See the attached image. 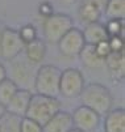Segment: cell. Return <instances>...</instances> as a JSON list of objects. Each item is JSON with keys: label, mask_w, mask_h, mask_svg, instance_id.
<instances>
[{"label": "cell", "mask_w": 125, "mask_h": 132, "mask_svg": "<svg viewBox=\"0 0 125 132\" xmlns=\"http://www.w3.org/2000/svg\"><path fill=\"white\" fill-rule=\"evenodd\" d=\"M21 119L23 118L13 115L11 112H5L0 118V132H20Z\"/></svg>", "instance_id": "cell-19"}, {"label": "cell", "mask_w": 125, "mask_h": 132, "mask_svg": "<svg viewBox=\"0 0 125 132\" xmlns=\"http://www.w3.org/2000/svg\"><path fill=\"white\" fill-rule=\"evenodd\" d=\"M109 37H122L124 38V20H108L104 25Z\"/></svg>", "instance_id": "cell-21"}, {"label": "cell", "mask_w": 125, "mask_h": 132, "mask_svg": "<svg viewBox=\"0 0 125 132\" xmlns=\"http://www.w3.org/2000/svg\"><path fill=\"white\" fill-rule=\"evenodd\" d=\"M57 45H58V48L62 55L67 56V58H77L86 45L84 39H83L82 30L75 26L71 28L59 39V42Z\"/></svg>", "instance_id": "cell-8"}, {"label": "cell", "mask_w": 125, "mask_h": 132, "mask_svg": "<svg viewBox=\"0 0 125 132\" xmlns=\"http://www.w3.org/2000/svg\"><path fill=\"white\" fill-rule=\"evenodd\" d=\"M68 132H82V131H79V129H77V128H73V129H70Z\"/></svg>", "instance_id": "cell-31"}, {"label": "cell", "mask_w": 125, "mask_h": 132, "mask_svg": "<svg viewBox=\"0 0 125 132\" xmlns=\"http://www.w3.org/2000/svg\"><path fill=\"white\" fill-rule=\"evenodd\" d=\"M8 77V73H7V67L3 64V63H0V82H2L3 80H5Z\"/></svg>", "instance_id": "cell-27"}, {"label": "cell", "mask_w": 125, "mask_h": 132, "mask_svg": "<svg viewBox=\"0 0 125 132\" xmlns=\"http://www.w3.org/2000/svg\"><path fill=\"white\" fill-rule=\"evenodd\" d=\"M73 128L71 114L59 110L45 126H42V132H68Z\"/></svg>", "instance_id": "cell-13"}, {"label": "cell", "mask_w": 125, "mask_h": 132, "mask_svg": "<svg viewBox=\"0 0 125 132\" xmlns=\"http://www.w3.org/2000/svg\"><path fill=\"white\" fill-rule=\"evenodd\" d=\"M104 16L108 20H124L125 18V0H108Z\"/></svg>", "instance_id": "cell-18"}, {"label": "cell", "mask_w": 125, "mask_h": 132, "mask_svg": "<svg viewBox=\"0 0 125 132\" xmlns=\"http://www.w3.org/2000/svg\"><path fill=\"white\" fill-rule=\"evenodd\" d=\"M71 119L74 128L82 132H92L100 124V115L86 106L77 107L71 114Z\"/></svg>", "instance_id": "cell-10"}, {"label": "cell", "mask_w": 125, "mask_h": 132, "mask_svg": "<svg viewBox=\"0 0 125 132\" xmlns=\"http://www.w3.org/2000/svg\"><path fill=\"white\" fill-rule=\"evenodd\" d=\"M24 52H25V58L32 64H41L46 56V43L42 39L37 38L33 42L25 45Z\"/></svg>", "instance_id": "cell-16"}, {"label": "cell", "mask_w": 125, "mask_h": 132, "mask_svg": "<svg viewBox=\"0 0 125 132\" xmlns=\"http://www.w3.org/2000/svg\"><path fill=\"white\" fill-rule=\"evenodd\" d=\"M17 33H19V35H20V38H21L24 45H28V43H30L34 39L38 38L37 37V30H36V28L32 24L23 25L19 30H17Z\"/></svg>", "instance_id": "cell-22"}, {"label": "cell", "mask_w": 125, "mask_h": 132, "mask_svg": "<svg viewBox=\"0 0 125 132\" xmlns=\"http://www.w3.org/2000/svg\"><path fill=\"white\" fill-rule=\"evenodd\" d=\"M7 112V109H5V105H3L2 102H0V118H2L4 114Z\"/></svg>", "instance_id": "cell-29"}, {"label": "cell", "mask_w": 125, "mask_h": 132, "mask_svg": "<svg viewBox=\"0 0 125 132\" xmlns=\"http://www.w3.org/2000/svg\"><path fill=\"white\" fill-rule=\"evenodd\" d=\"M11 63V69H12V81L17 85L19 89H26V90H33L34 86V77H36V72L34 65L32 64L26 58L25 60H17L15 58Z\"/></svg>", "instance_id": "cell-5"}, {"label": "cell", "mask_w": 125, "mask_h": 132, "mask_svg": "<svg viewBox=\"0 0 125 132\" xmlns=\"http://www.w3.org/2000/svg\"><path fill=\"white\" fill-rule=\"evenodd\" d=\"M71 28H74V21L68 14L53 13L51 16L44 18L42 31L45 41L49 43H58L59 39Z\"/></svg>", "instance_id": "cell-4"}, {"label": "cell", "mask_w": 125, "mask_h": 132, "mask_svg": "<svg viewBox=\"0 0 125 132\" xmlns=\"http://www.w3.org/2000/svg\"><path fill=\"white\" fill-rule=\"evenodd\" d=\"M84 77L79 69L77 68H66L61 73L59 81V94L66 98L79 97L84 88Z\"/></svg>", "instance_id": "cell-6"}, {"label": "cell", "mask_w": 125, "mask_h": 132, "mask_svg": "<svg viewBox=\"0 0 125 132\" xmlns=\"http://www.w3.org/2000/svg\"><path fill=\"white\" fill-rule=\"evenodd\" d=\"M17 89H19L17 85L9 77L3 80L0 82V102L3 105H7L9 102V100L13 97V94L17 92Z\"/></svg>", "instance_id": "cell-20"}, {"label": "cell", "mask_w": 125, "mask_h": 132, "mask_svg": "<svg viewBox=\"0 0 125 132\" xmlns=\"http://www.w3.org/2000/svg\"><path fill=\"white\" fill-rule=\"evenodd\" d=\"M83 34V39L86 45H98L99 42L107 41L108 39V34H107L105 26L101 22H94V24H88L84 26L82 30Z\"/></svg>", "instance_id": "cell-15"}, {"label": "cell", "mask_w": 125, "mask_h": 132, "mask_svg": "<svg viewBox=\"0 0 125 132\" xmlns=\"http://www.w3.org/2000/svg\"><path fill=\"white\" fill-rule=\"evenodd\" d=\"M104 65L115 81H122L125 76V55L124 51L111 52L104 60Z\"/></svg>", "instance_id": "cell-12"}, {"label": "cell", "mask_w": 125, "mask_h": 132, "mask_svg": "<svg viewBox=\"0 0 125 132\" xmlns=\"http://www.w3.org/2000/svg\"><path fill=\"white\" fill-rule=\"evenodd\" d=\"M83 65L87 68H91V69H96L104 65V60L100 59L98 54L95 52V47L92 45H84V47L82 48L80 54L78 55Z\"/></svg>", "instance_id": "cell-17"}, {"label": "cell", "mask_w": 125, "mask_h": 132, "mask_svg": "<svg viewBox=\"0 0 125 132\" xmlns=\"http://www.w3.org/2000/svg\"><path fill=\"white\" fill-rule=\"evenodd\" d=\"M95 47V52L98 54V56L100 59L105 60L107 56L111 54V48H109V45H108V39L107 41H103V42H99L98 45L94 46Z\"/></svg>", "instance_id": "cell-24"}, {"label": "cell", "mask_w": 125, "mask_h": 132, "mask_svg": "<svg viewBox=\"0 0 125 132\" xmlns=\"http://www.w3.org/2000/svg\"><path fill=\"white\" fill-rule=\"evenodd\" d=\"M108 45H109L111 52L124 51V47H125L122 37H109V38H108Z\"/></svg>", "instance_id": "cell-25"}, {"label": "cell", "mask_w": 125, "mask_h": 132, "mask_svg": "<svg viewBox=\"0 0 125 132\" xmlns=\"http://www.w3.org/2000/svg\"><path fill=\"white\" fill-rule=\"evenodd\" d=\"M104 132H125V110L122 107L111 109L105 114Z\"/></svg>", "instance_id": "cell-14"}, {"label": "cell", "mask_w": 125, "mask_h": 132, "mask_svg": "<svg viewBox=\"0 0 125 132\" xmlns=\"http://www.w3.org/2000/svg\"><path fill=\"white\" fill-rule=\"evenodd\" d=\"M79 97L82 101V106L91 109L100 117L105 115L112 109V94L108 88L100 82H90L84 85Z\"/></svg>", "instance_id": "cell-1"}, {"label": "cell", "mask_w": 125, "mask_h": 132, "mask_svg": "<svg viewBox=\"0 0 125 132\" xmlns=\"http://www.w3.org/2000/svg\"><path fill=\"white\" fill-rule=\"evenodd\" d=\"M108 0H82L78 8L79 20L84 24H94L100 22V18L104 16L105 7Z\"/></svg>", "instance_id": "cell-9"}, {"label": "cell", "mask_w": 125, "mask_h": 132, "mask_svg": "<svg viewBox=\"0 0 125 132\" xmlns=\"http://www.w3.org/2000/svg\"><path fill=\"white\" fill-rule=\"evenodd\" d=\"M20 132H42V126L36 123L34 120L24 117L21 119V126H20Z\"/></svg>", "instance_id": "cell-23"}, {"label": "cell", "mask_w": 125, "mask_h": 132, "mask_svg": "<svg viewBox=\"0 0 125 132\" xmlns=\"http://www.w3.org/2000/svg\"><path fill=\"white\" fill-rule=\"evenodd\" d=\"M25 45L16 29L4 28L2 33V42H0V58L11 62L17 58L21 52H24Z\"/></svg>", "instance_id": "cell-7"}, {"label": "cell", "mask_w": 125, "mask_h": 132, "mask_svg": "<svg viewBox=\"0 0 125 132\" xmlns=\"http://www.w3.org/2000/svg\"><path fill=\"white\" fill-rule=\"evenodd\" d=\"M32 92L26 89H17V92L13 94V97L9 100V102L5 105L7 112H11L13 115H17L20 118H24L26 114V110L32 98Z\"/></svg>", "instance_id": "cell-11"}, {"label": "cell", "mask_w": 125, "mask_h": 132, "mask_svg": "<svg viewBox=\"0 0 125 132\" xmlns=\"http://www.w3.org/2000/svg\"><path fill=\"white\" fill-rule=\"evenodd\" d=\"M37 11H38V14L42 16L44 18L51 16L53 13H55V12H54V7H53V4H51L50 2H47V0H45V2H41V3L38 4Z\"/></svg>", "instance_id": "cell-26"}, {"label": "cell", "mask_w": 125, "mask_h": 132, "mask_svg": "<svg viewBox=\"0 0 125 132\" xmlns=\"http://www.w3.org/2000/svg\"><path fill=\"white\" fill-rule=\"evenodd\" d=\"M61 73L62 71L53 64L41 65L36 72L33 86L34 93L47 97H57L59 94Z\"/></svg>", "instance_id": "cell-3"}, {"label": "cell", "mask_w": 125, "mask_h": 132, "mask_svg": "<svg viewBox=\"0 0 125 132\" xmlns=\"http://www.w3.org/2000/svg\"><path fill=\"white\" fill-rule=\"evenodd\" d=\"M59 110L61 102L57 97H47L42 96V94L33 93L25 117L41 126H45Z\"/></svg>", "instance_id": "cell-2"}, {"label": "cell", "mask_w": 125, "mask_h": 132, "mask_svg": "<svg viewBox=\"0 0 125 132\" xmlns=\"http://www.w3.org/2000/svg\"><path fill=\"white\" fill-rule=\"evenodd\" d=\"M3 26H0V42H2V33H3Z\"/></svg>", "instance_id": "cell-30"}, {"label": "cell", "mask_w": 125, "mask_h": 132, "mask_svg": "<svg viewBox=\"0 0 125 132\" xmlns=\"http://www.w3.org/2000/svg\"><path fill=\"white\" fill-rule=\"evenodd\" d=\"M61 5H73L77 3V0H57Z\"/></svg>", "instance_id": "cell-28"}]
</instances>
